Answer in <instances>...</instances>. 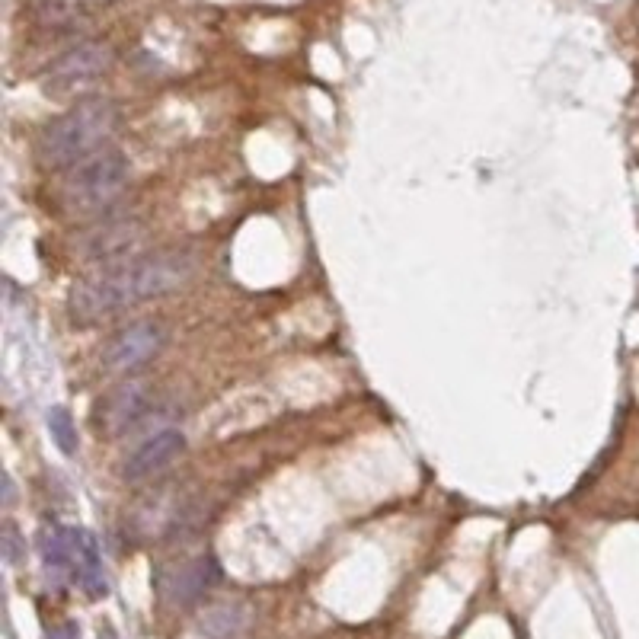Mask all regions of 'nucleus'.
Returning a JSON list of instances; mask_svg holds the SVG:
<instances>
[{
    "mask_svg": "<svg viewBox=\"0 0 639 639\" xmlns=\"http://www.w3.org/2000/svg\"><path fill=\"white\" fill-rule=\"evenodd\" d=\"M195 266H199V259L186 247L135 253L122 262H109V266L96 269L74 285L68 301L71 317L77 323H96L125 307H138L144 301L173 294L189 285Z\"/></svg>",
    "mask_w": 639,
    "mask_h": 639,
    "instance_id": "obj_1",
    "label": "nucleus"
},
{
    "mask_svg": "<svg viewBox=\"0 0 639 639\" xmlns=\"http://www.w3.org/2000/svg\"><path fill=\"white\" fill-rule=\"evenodd\" d=\"M119 109L112 100L90 96L58 116L39 138V157L52 170H71L80 160L100 154L119 131Z\"/></svg>",
    "mask_w": 639,
    "mask_h": 639,
    "instance_id": "obj_2",
    "label": "nucleus"
},
{
    "mask_svg": "<svg viewBox=\"0 0 639 639\" xmlns=\"http://www.w3.org/2000/svg\"><path fill=\"white\" fill-rule=\"evenodd\" d=\"M128 157L116 147L80 160L77 167L64 170L61 183V205L71 215H93V211H109L128 186Z\"/></svg>",
    "mask_w": 639,
    "mask_h": 639,
    "instance_id": "obj_3",
    "label": "nucleus"
},
{
    "mask_svg": "<svg viewBox=\"0 0 639 639\" xmlns=\"http://www.w3.org/2000/svg\"><path fill=\"white\" fill-rule=\"evenodd\" d=\"M163 346H167V330L160 320H135L109 336L103 349V368L112 374H131L154 362Z\"/></svg>",
    "mask_w": 639,
    "mask_h": 639,
    "instance_id": "obj_4",
    "label": "nucleus"
},
{
    "mask_svg": "<svg viewBox=\"0 0 639 639\" xmlns=\"http://www.w3.org/2000/svg\"><path fill=\"white\" fill-rule=\"evenodd\" d=\"M147 227L141 218L135 215H106L93 227H87L77 240V250L84 259L100 262V266H109V262H122L128 256H135L138 243L144 240Z\"/></svg>",
    "mask_w": 639,
    "mask_h": 639,
    "instance_id": "obj_5",
    "label": "nucleus"
},
{
    "mask_svg": "<svg viewBox=\"0 0 639 639\" xmlns=\"http://www.w3.org/2000/svg\"><path fill=\"white\" fill-rule=\"evenodd\" d=\"M112 68V48L103 42H80L61 52L45 71V87L52 93H77L96 84Z\"/></svg>",
    "mask_w": 639,
    "mask_h": 639,
    "instance_id": "obj_6",
    "label": "nucleus"
},
{
    "mask_svg": "<svg viewBox=\"0 0 639 639\" xmlns=\"http://www.w3.org/2000/svg\"><path fill=\"white\" fill-rule=\"evenodd\" d=\"M160 413L157 393L147 387L144 381H128L116 387L109 397L96 409V422L103 425V432L112 438H122L128 432L141 429V425L151 422V416Z\"/></svg>",
    "mask_w": 639,
    "mask_h": 639,
    "instance_id": "obj_7",
    "label": "nucleus"
},
{
    "mask_svg": "<svg viewBox=\"0 0 639 639\" xmlns=\"http://www.w3.org/2000/svg\"><path fill=\"white\" fill-rule=\"evenodd\" d=\"M192 521V505L186 496H179L176 489L163 486L157 493H151L147 499L138 502L135 515H131V524H135V531L147 540H163V537H173L186 528Z\"/></svg>",
    "mask_w": 639,
    "mask_h": 639,
    "instance_id": "obj_8",
    "label": "nucleus"
},
{
    "mask_svg": "<svg viewBox=\"0 0 639 639\" xmlns=\"http://www.w3.org/2000/svg\"><path fill=\"white\" fill-rule=\"evenodd\" d=\"M186 454V435L179 429H157L147 438H141L131 454L125 457V480L144 483L154 480L157 473L167 470L173 461Z\"/></svg>",
    "mask_w": 639,
    "mask_h": 639,
    "instance_id": "obj_9",
    "label": "nucleus"
},
{
    "mask_svg": "<svg viewBox=\"0 0 639 639\" xmlns=\"http://www.w3.org/2000/svg\"><path fill=\"white\" fill-rule=\"evenodd\" d=\"M221 579V569L211 556H192V560L179 563L163 576V595L173 604H195L205 598V592Z\"/></svg>",
    "mask_w": 639,
    "mask_h": 639,
    "instance_id": "obj_10",
    "label": "nucleus"
},
{
    "mask_svg": "<svg viewBox=\"0 0 639 639\" xmlns=\"http://www.w3.org/2000/svg\"><path fill=\"white\" fill-rule=\"evenodd\" d=\"M77 531L80 528H45L39 537V553H42V566L48 572L52 582H64L74 579V566H77Z\"/></svg>",
    "mask_w": 639,
    "mask_h": 639,
    "instance_id": "obj_11",
    "label": "nucleus"
},
{
    "mask_svg": "<svg viewBox=\"0 0 639 639\" xmlns=\"http://www.w3.org/2000/svg\"><path fill=\"white\" fill-rule=\"evenodd\" d=\"M74 582L84 588L90 598H106V569H103V553L96 537L90 531H77V566H74Z\"/></svg>",
    "mask_w": 639,
    "mask_h": 639,
    "instance_id": "obj_12",
    "label": "nucleus"
},
{
    "mask_svg": "<svg viewBox=\"0 0 639 639\" xmlns=\"http://www.w3.org/2000/svg\"><path fill=\"white\" fill-rule=\"evenodd\" d=\"M247 624H250V614L237 601L211 604V608L202 611V617H199V630L208 639H231V636H237Z\"/></svg>",
    "mask_w": 639,
    "mask_h": 639,
    "instance_id": "obj_13",
    "label": "nucleus"
},
{
    "mask_svg": "<svg viewBox=\"0 0 639 639\" xmlns=\"http://www.w3.org/2000/svg\"><path fill=\"white\" fill-rule=\"evenodd\" d=\"M48 432H52V441L58 445L61 454H68V457L77 454V425L68 409H61V406L48 409Z\"/></svg>",
    "mask_w": 639,
    "mask_h": 639,
    "instance_id": "obj_14",
    "label": "nucleus"
},
{
    "mask_svg": "<svg viewBox=\"0 0 639 639\" xmlns=\"http://www.w3.org/2000/svg\"><path fill=\"white\" fill-rule=\"evenodd\" d=\"M4 540H7V544H4L7 560L16 563V528H13V524H7V528H4Z\"/></svg>",
    "mask_w": 639,
    "mask_h": 639,
    "instance_id": "obj_15",
    "label": "nucleus"
},
{
    "mask_svg": "<svg viewBox=\"0 0 639 639\" xmlns=\"http://www.w3.org/2000/svg\"><path fill=\"white\" fill-rule=\"evenodd\" d=\"M48 639H77V627H71V624H64V627H58L52 636Z\"/></svg>",
    "mask_w": 639,
    "mask_h": 639,
    "instance_id": "obj_16",
    "label": "nucleus"
}]
</instances>
